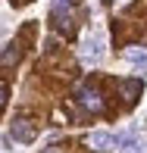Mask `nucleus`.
<instances>
[{
    "label": "nucleus",
    "mask_w": 147,
    "mask_h": 153,
    "mask_svg": "<svg viewBox=\"0 0 147 153\" xmlns=\"http://www.w3.org/2000/svg\"><path fill=\"white\" fill-rule=\"evenodd\" d=\"M19 62V47H3L0 50V66H16Z\"/></svg>",
    "instance_id": "1a4fd4ad"
},
{
    "label": "nucleus",
    "mask_w": 147,
    "mask_h": 153,
    "mask_svg": "<svg viewBox=\"0 0 147 153\" xmlns=\"http://www.w3.org/2000/svg\"><path fill=\"white\" fill-rule=\"evenodd\" d=\"M78 103L88 109V113H103V97H100V91H94V88H81Z\"/></svg>",
    "instance_id": "20e7f679"
},
{
    "label": "nucleus",
    "mask_w": 147,
    "mask_h": 153,
    "mask_svg": "<svg viewBox=\"0 0 147 153\" xmlns=\"http://www.w3.org/2000/svg\"><path fill=\"white\" fill-rule=\"evenodd\" d=\"M10 134L16 137V141H22V144H31L38 131H34V125H31L28 119H16V122H13V128H10Z\"/></svg>",
    "instance_id": "39448f33"
},
{
    "label": "nucleus",
    "mask_w": 147,
    "mask_h": 153,
    "mask_svg": "<svg viewBox=\"0 0 147 153\" xmlns=\"http://www.w3.org/2000/svg\"><path fill=\"white\" fill-rule=\"evenodd\" d=\"M44 153H60V147H50V150H44Z\"/></svg>",
    "instance_id": "9b49d317"
},
{
    "label": "nucleus",
    "mask_w": 147,
    "mask_h": 153,
    "mask_svg": "<svg viewBox=\"0 0 147 153\" xmlns=\"http://www.w3.org/2000/svg\"><path fill=\"white\" fill-rule=\"evenodd\" d=\"M141 81H138V78H125L122 81V85H119V94H122L125 97V103H138V97H141Z\"/></svg>",
    "instance_id": "423d86ee"
},
{
    "label": "nucleus",
    "mask_w": 147,
    "mask_h": 153,
    "mask_svg": "<svg viewBox=\"0 0 147 153\" xmlns=\"http://www.w3.org/2000/svg\"><path fill=\"white\" fill-rule=\"evenodd\" d=\"M53 22L60 31H72V6L69 0H53Z\"/></svg>",
    "instance_id": "7ed1b4c3"
},
{
    "label": "nucleus",
    "mask_w": 147,
    "mask_h": 153,
    "mask_svg": "<svg viewBox=\"0 0 147 153\" xmlns=\"http://www.w3.org/2000/svg\"><path fill=\"white\" fill-rule=\"evenodd\" d=\"M81 59L88 62V66H97V62L103 59V38L100 34H88L85 44H81Z\"/></svg>",
    "instance_id": "f03ea898"
},
{
    "label": "nucleus",
    "mask_w": 147,
    "mask_h": 153,
    "mask_svg": "<svg viewBox=\"0 0 147 153\" xmlns=\"http://www.w3.org/2000/svg\"><path fill=\"white\" fill-rule=\"evenodd\" d=\"M6 94H10V91H6V85H0V109L6 106Z\"/></svg>",
    "instance_id": "9d476101"
},
{
    "label": "nucleus",
    "mask_w": 147,
    "mask_h": 153,
    "mask_svg": "<svg viewBox=\"0 0 147 153\" xmlns=\"http://www.w3.org/2000/svg\"><path fill=\"white\" fill-rule=\"evenodd\" d=\"M122 56H125V62H131V66H147V50H141V47H128Z\"/></svg>",
    "instance_id": "6e6552de"
},
{
    "label": "nucleus",
    "mask_w": 147,
    "mask_h": 153,
    "mask_svg": "<svg viewBox=\"0 0 147 153\" xmlns=\"http://www.w3.org/2000/svg\"><path fill=\"white\" fill-rule=\"evenodd\" d=\"M119 147H122V153H144V141L135 137V134H122Z\"/></svg>",
    "instance_id": "0eeeda50"
},
{
    "label": "nucleus",
    "mask_w": 147,
    "mask_h": 153,
    "mask_svg": "<svg viewBox=\"0 0 147 153\" xmlns=\"http://www.w3.org/2000/svg\"><path fill=\"white\" fill-rule=\"evenodd\" d=\"M85 144H88L94 153H110V150L119 147V137L110 134V131H91V134L85 137Z\"/></svg>",
    "instance_id": "f257e3e1"
}]
</instances>
